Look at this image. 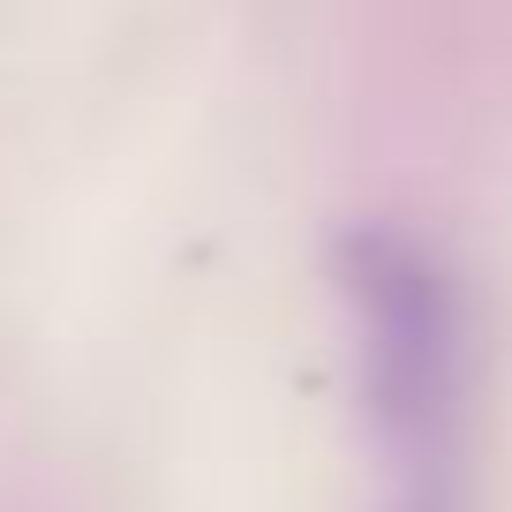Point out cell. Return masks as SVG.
Returning a JSON list of instances; mask_svg holds the SVG:
<instances>
[{
    "label": "cell",
    "instance_id": "1",
    "mask_svg": "<svg viewBox=\"0 0 512 512\" xmlns=\"http://www.w3.org/2000/svg\"><path fill=\"white\" fill-rule=\"evenodd\" d=\"M354 302H362L369 415L384 452V512H467L475 407H467V332L452 287L422 256L377 249L354 272Z\"/></svg>",
    "mask_w": 512,
    "mask_h": 512
}]
</instances>
